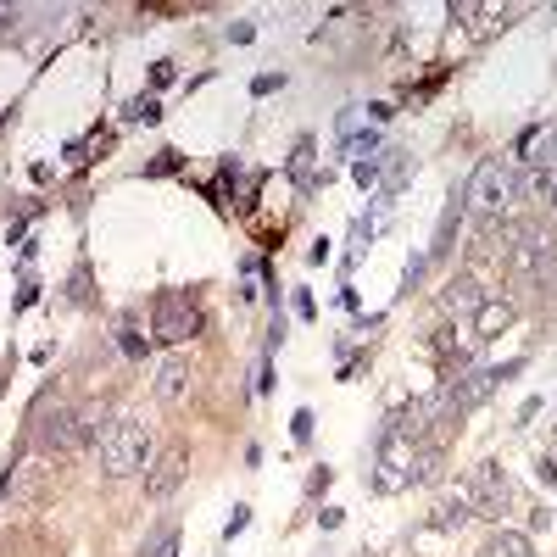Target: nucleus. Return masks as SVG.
Masks as SVG:
<instances>
[{
  "label": "nucleus",
  "instance_id": "obj_10",
  "mask_svg": "<svg viewBox=\"0 0 557 557\" xmlns=\"http://www.w3.org/2000/svg\"><path fill=\"white\" fill-rule=\"evenodd\" d=\"M106 413L101 407H73V446H95V441H106Z\"/></svg>",
  "mask_w": 557,
  "mask_h": 557
},
{
  "label": "nucleus",
  "instance_id": "obj_2",
  "mask_svg": "<svg viewBox=\"0 0 557 557\" xmlns=\"http://www.w3.org/2000/svg\"><path fill=\"white\" fill-rule=\"evenodd\" d=\"M507 201H519V179H513V168L507 162H480V168L468 173V190H463V207L485 212V218H496V212L507 207Z\"/></svg>",
  "mask_w": 557,
  "mask_h": 557
},
{
  "label": "nucleus",
  "instance_id": "obj_21",
  "mask_svg": "<svg viewBox=\"0 0 557 557\" xmlns=\"http://www.w3.org/2000/svg\"><path fill=\"white\" fill-rule=\"evenodd\" d=\"M290 429H296V441H312V413H307V407L296 413V424H290Z\"/></svg>",
  "mask_w": 557,
  "mask_h": 557
},
{
  "label": "nucleus",
  "instance_id": "obj_23",
  "mask_svg": "<svg viewBox=\"0 0 557 557\" xmlns=\"http://www.w3.org/2000/svg\"><path fill=\"white\" fill-rule=\"evenodd\" d=\"M156 557H179V546H173V535H168V541H162V546H156Z\"/></svg>",
  "mask_w": 557,
  "mask_h": 557
},
{
  "label": "nucleus",
  "instance_id": "obj_24",
  "mask_svg": "<svg viewBox=\"0 0 557 557\" xmlns=\"http://www.w3.org/2000/svg\"><path fill=\"white\" fill-rule=\"evenodd\" d=\"M552 207H557V184H552Z\"/></svg>",
  "mask_w": 557,
  "mask_h": 557
},
{
  "label": "nucleus",
  "instance_id": "obj_12",
  "mask_svg": "<svg viewBox=\"0 0 557 557\" xmlns=\"http://www.w3.org/2000/svg\"><path fill=\"white\" fill-rule=\"evenodd\" d=\"M485 557H535V546H530V535H519V530H496L491 541H485Z\"/></svg>",
  "mask_w": 557,
  "mask_h": 557
},
{
  "label": "nucleus",
  "instance_id": "obj_17",
  "mask_svg": "<svg viewBox=\"0 0 557 557\" xmlns=\"http://www.w3.org/2000/svg\"><path fill=\"white\" fill-rule=\"evenodd\" d=\"M368 117H374V112H368V106H346V112L335 117V134H340V140H351V134H357V129H363V123H368Z\"/></svg>",
  "mask_w": 557,
  "mask_h": 557
},
{
  "label": "nucleus",
  "instance_id": "obj_1",
  "mask_svg": "<svg viewBox=\"0 0 557 557\" xmlns=\"http://www.w3.org/2000/svg\"><path fill=\"white\" fill-rule=\"evenodd\" d=\"M101 468L112 480L151 468V429L140 418H112V429H106V441H101Z\"/></svg>",
  "mask_w": 557,
  "mask_h": 557
},
{
  "label": "nucleus",
  "instance_id": "obj_5",
  "mask_svg": "<svg viewBox=\"0 0 557 557\" xmlns=\"http://www.w3.org/2000/svg\"><path fill=\"white\" fill-rule=\"evenodd\" d=\"M195 329H201V312H195V301L184 296V290H162V296H156V340L179 346V340L195 335Z\"/></svg>",
  "mask_w": 557,
  "mask_h": 557
},
{
  "label": "nucleus",
  "instance_id": "obj_18",
  "mask_svg": "<svg viewBox=\"0 0 557 557\" xmlns=\"http://www.w3.org/2000/svg\"><path fill=\"white\" fill-rule=\"evenodd\" d=\"M129 117H134V123H156V117H162V106H156L151 95H140V101H129Z\"/></svg>",
  "mask_w": 557,
  "mask_h": 557
},
{
  "label": "nucleus",
  "instance_id": "obj_9",
  "mask_svg": "<svg viewBox=\"0 0 557 557\" xmlns=\"http://www.w3.org/2000/svg\"><path fill=\"white\" fill-rule=\"evenodd\" d=\"M552 251H557L552 234L519 229V268H524V273H546V268H552Z\"/></svg>",
  "mask_w": 557,
  "mask_h": 557
},
{
  "label": "nucleus",
  "instance_id": "obj_19",
  "mask_svg": "<svg viewBox=\"0 0 557 557\" xmlns=\"http://www.w3.org/2000/svg\"><path fill=\"white\" fill-rule=\"evenodd\" d=\"M117 335H123V351H129V357H145V340H140V329H134V324H123Z\"/></svg>",
  "mask_w": 557,
  "mask_h": 557
},
{
  "label": "nucleus",
  "instance_id": "obj_20",
  "mask_svg": "<svg viewBox=\"0 0 557 557\" xmlns=\"http://www.w3.org/2000/svg\"><path fill=\"white\" fill-rule=\"evenodd\" d=\"M246 524H251V513H246V507H234V519H229V524H223V535H229V541H234V535L246 530Z\"/></svg>",
  "mask_w": 557,
  "mask_h": 557
},
{
  "label": "nucleus",
  "instance_id": "obj_3",
  "mask_svg": "<svg viewBox=\"0 0 557 557\" xmlns=\"http://www.w3.org/2000/svg\"><path fill=\"white\" fill-rule=\"evenodd\" d=\"M413 435H390V429H379V457H374V485L385 496L407 491V485L418 480V452H413Z\"/></svg>",
  "mask_w": 557,
  "mask_h": 557
},
{
  "label": "nucleus",
  "instance_id": "obj_8",
  "mask_svg": "<svg viewBox=\"0 0 557 557\" xmlns=\"http://www.w3.org/2000/svg\"><path fill=\"white\" fill-rule=\"evenodd\" d=\"M156 402H184V396H190V357H179V351H173V357H162V363H156Z\"/></svg>",
  "mask_w": 557,
  "mask_h": 557
},
{
  "label": "nucleus",
  "instance_id": "obj_6",
  "mask_svg": "<svg viewBox=\"0 0 557 557\" xmlns=\"http://www.w3.org/2000/svg\"><path fill=\"white\" fill-rule=\"evenodd\" d=\"M513 368H519V363H513ZM513 368H474V374L452 379V402H457V413H474L480 402H491V390L502 385V374H513Z\"/></svg>",
  "mask_w": 557,
  "mask_h": 557
},
{
  "label": "nucleus",
  "instance_id": "obj_14",
  "mask_svg": "<svg viewBox=\"0 0 557 557\" xmlns=\"http://www.w3.org/2000/svg\"><path fill=\"white\" fill-rule=\"evenodd\" d=\"M457 218H463V195H452V207L441 212V229H435V246H429V257H446V251H452V229H457Z\"/></svg>",
  "mask_w": 557,
  "mask_h": 557
},
{
  "label": "nucleus",
  "instance_id": "obj_11",
  "mask_svg": "<svg viewBox=\"0 0 557 557\" xmlns=\"http://www.w3.org/2000/svg\"><path fill=\"white\" fill-rule=\"evenodd\" d=\"M485 301H491V290L474 285V279H452L446 285V312H480Z\"/></svg>",
  "mask_w": 557,
  "mask_h": 557
},
{
  "label": "nucleus",
  "instance_id": "obj_4",
  "mask_svg": "<svg viewBox=\"0 0 557 557\" xmlns=\"http://www.w3.org/2000/svg\"><path fill=\"white\" fill-rule=\"evenodd\" d=\"M452 496L468 507V513H496V507L513 496V485H507V468L502 463H480V468H468V480L457 485Z\"/></svg>",
  "mask_w": 557,
  "mask_h": 557
},
{
  "label": "nucleus",
  "instance_id": "obj_13",
  "mask_svg": "<svg viewBox=\"0 0 557 557\" xmlns=\"http://www.w3.org/2000/svg\"><path fill=\"white\" fill-rule=\"evenodd\" d=\"M39 441L45 446H73V407H56V418L39 424Z\"/></svg>",
  "mask_w": 557,
  "mask_h": 557
},
{
  "label": "nucleus",
  "instance_id": "obj_16",
  "mask_svg": "<svg viewBox=\"0 0 557 557\" xmlns=\"http://www.w3.org/2000/svg\"><path fill=\"white\" fill-rule=\"evenodd\" d=\"M513 324V307L507 301H485L480 307V335H496V329H507Z\"/></svg>",
  "mask_w": 557,
  "mask_h": 557
},
{
  "label": "nucleus",
  "instance_id": "obj_15",
  "mask_svg": "<svg viewBox=\"0 0 557 557\" xmlns=\"http://www.w3.org/2000/svg\"><path fill=\"white\" fill-rule=\"evenodd\" d=\"M468 519H474V513H468V507L457 502V496H446V502L435 507V530H463Z\"/></svg>",
  "mask_w": 557,
  "mask_h": 557
},
{
  "label": "nucleus",
  "instance_id": "obj_22",
  "mask_svg": "<svg viewBox=\"0 0 557 557\" xmlns=\"http://www.w3.org/2000/svg\"><path fill=\"white\" fill-rule=\"evenodd\" d=\"M279 84H285V73H262V78H257V95H268V90H279Z\"/></svg>",
  "mask_w": 557,
  "mask_h": 557
},
{
  "label": "nucleus",
  "instance_id": "obj_7",
  "mask_svg": "<svg viewBox=\"0 0 557 557\" xmlns=\"http://www.w3.org/2000/svg\"><path fill=\"white\" fill-rule=\"evenodd\" d=\"M184 474H190V457L173 446V452H162L151 463V474H145V496H151V502H168V496L184 485Z\"/></svg>",
  "mask_w": 557,
  "mask_h": 557
}]
</instances>
